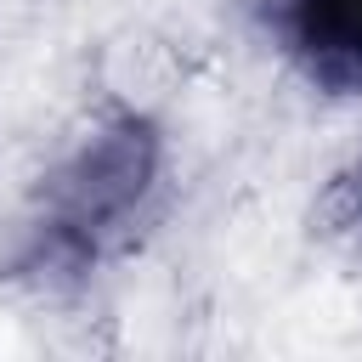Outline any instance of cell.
<instances>
[{"mask_svg":"<svg viewBox=\"0 0 362 362\" xmlns=\"http://www.w3.org/2000/svg\"><path fill=\"white\" fill-rule=\"evenodd\" d=\"M164 187V136L147 113H102L45 175L28 226V266L85 277L113 260L153 215Z\"/></svg>","mask_w":362,"mask_h":362,"instance_id":"1","label":"cell"},{"mask_svg":"<svg viewBox=\"0 0 362 362\" xmlns=\"http://www.w3.org/2000/svg\"><path fill=\"white\" fill-rule=\"evenodd\" d=\"M272 40L322 96H362V0H266Z\"/></svg>","mask_w":362,"mask_h":362,"instance_id":"2","label":"cell"},{"mask_svg":"<svg viewBox=\"0 0 362 362\" xmlns=\"http://www.w3.org/2000/svg\"><path fill=\"white\" fill-rule=\"evenodd\" d=\"M322 221H328L334 232H345V238L362 243V153L334 175V187H328V198H322Z\"/></svg>","mask_w":362,"mask_h":362,"instance_id":"3","label":"cell"}]
</instances>
